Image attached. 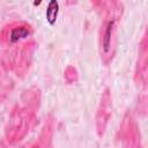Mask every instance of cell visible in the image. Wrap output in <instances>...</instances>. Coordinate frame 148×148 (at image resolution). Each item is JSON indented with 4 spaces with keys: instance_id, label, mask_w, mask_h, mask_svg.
Instances as JSON below:
<instances>
[{
    "instance_id": "7a4b0ae2",
    "label": "cell",
    "mask_w": 148,
    "mask_h": 148,
    "mask_svg": "<svg viewBox=\"0 0 148 148\" xmlns=\"http://www.w3.org/2000/svg\"><path fill=\"white\" fill-rule=\"evenodd\" d=\"M29 36V30L25 27H16L10 32V40L13 43L18 42L20 39H23Z\"/></svg>"
},
{
    "instance_id": "6da1fadb",
    "label": "cell",
    "mask_w": 148,
    "mask_h": 148,
    "mask_svg": "<svg viewBox=\"0 0 148 148\" xmlns=\"http://www.w3.org/2000/svg\"><path fill=\"white\" fill-rule=\"evenodd\" d=\"M58 13H59L58 0H50V2L47 5V9H46V21L49 22V24L53 25L56 23Z\"/></svg>"
},
{
    "instance_id": "277c9868",
    "label": "cell",
    "mask_w": 148,
    "mask_h": 148,
    "mask_svg": "<svg viewBox=\"0 0 148 148\" xmlns=\"http://www.w3.org/2000/svg\"><path fill=\"white\" fill-rule=\"evenodd\" d=\"M43 0H34V6H39Z\"/></svg>"
},
{
    "instance_id": "3957f363",
    "label": "cell",
    "mask_w": 148,
    "mask_h": 148,
    "mask_svg": "<svg viewBox=\"0 0 148 148\" xmlns=\"http://www.w3.org/2000/svg\"><path fill=\"white\" fill-rule=\"evenodd\" d=\"M112 28H113V22H109V24L106 25V30H105V34H104V40H103V46H104V51L105 52H108L109 49H110Z\"/></svg>"
}]
</instances>
